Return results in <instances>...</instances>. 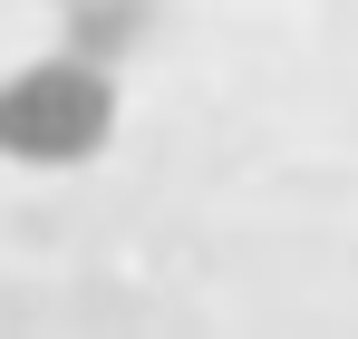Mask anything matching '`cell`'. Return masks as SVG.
<instances>
[{
  "mask_svg": "<svg viewBox=\"0 0 358 339\" xmlns=\"http://www.w3.org/2000/svg\"><path fill=\"white\" fill-rule=\"evenodd\" d=\"M117 136V78L97 58H29L0 78V155L10 165H87Z\"/></svg>",
  "mask_w": 358,
  "mask_h": 339,
  "instance_id": "cell-1",
  "label": "cell"
}]
</instances>
